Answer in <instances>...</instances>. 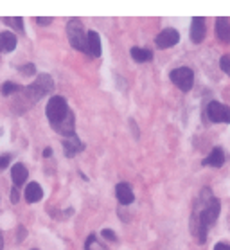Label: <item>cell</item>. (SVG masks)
<instances>
[{"label":"cell","instance_id":"1","mask_svg":"<svg viewBox=\"0 0 230 250\" xmlns=\"http://www.w3.org/2000/svg\"><path fill=\"white\" fill-rule=\"evenodd\" d=\"M219 200L214 198L209 189H203L202 196L198 200L196 210L191 218V230L192 236L198 239V243H205L207 229L214 225V222L219 216Z\"/></svg>","mask_w":230,"mask_h":250},{"label":"cell","instance_id":"2","mask_svg":"<svg viewBox=\"0 0 230 250\" xmlns=\"http://www.w3.org/2000/svg\"><path fill=\"white\" fill-rule=\"evenodd\" d=\"M68 114H70V110L67 106V101L62 96H52L49 99V103H47V117H49L54 130L62 125Z\"/></svg>","mask_w":230,"mask_h":250},{"label":"cell","instance_id":"3","mask_svg":"<svg viewBox=\"0 0 230 250\" xmlns=\"http://www.w3.org/2000/svg\"><path fill=\"white\" fill-rule=\"evenodd\" d=\"M67 34H68V42L74 49H78L81 52H86L88 54V43H86V33L83 29V23L72 18L70 22L67 23Z\"/></svg>","mask_w":230,"mask_h":250},{"label":"cell","instance_id":"4","mask_svg":"<svg viewBox=\"0 0 230 250\" xmlns=\"http://www.w3.org/2000/svg\"><path fill=\"white\" fill-rule=\"evenodd\" d=\"M52 86H54V85H52L51 76L40 74L38 80L34 81L33 85L27 86V94H29V97H31L33 101H38L40 97H43L45 94H49V92L52 90Z\"/></svg>","mask_w":230,"mask_h":250},{"label":"cell","instance_id":"5","mask_svg":"<svg viewBox=\"0 0 230 250\" xmlns=\"http://www.w3.org/2000/svg\"><path fill=\"white\" fill-rule=\"evenodd\" d=\"M169 78H171V81H173L182 92H189L192 88V83H194V74H192L191 68H187V67L174 68Z\"/></svg>","mask_w":230,"mask_h":250},{"label":"cell","instance_id":"6","mask_svg":"<svg viewBox=\"0 0 230 250\" xmlns=\"http://www.w3.org/2000/svg\"><path fill=\"white\" fill-rule=\"evenodd\" d=\"M207 115L212 123H225V125H229L230 123V108L218 101L209 103Z\"/></svg>","mask_w":230,"mask_h":250},{"label":"cell","instance_id":"7","mask_svg":"<svg viewBox=\"0 0 230 250\" xmlns=\"http://www.w3.org/2000/svg\"><path fill=\"white\" fill-rule=\"evenodd\" d=\"M180 40V34L176 29H164L162 33L157 36V45L160 47V49H167V47H173L176 45Z\"/></svg>","mask_w":230,"mask_h":250},{"label":"cell","instance_id":"8","mask_svg":"<svg viewBox=\"0 0 230 250\" xmlns=\"http://www.w3.org/2000/svg\"><path fill=\"white\" fill-rule=\"evenodd\" d=\"M205 34H207L205 18H202V17L192 18V23H191V40L194 42V43H202L203 38H205Z\"/></svg>","mask_w":230,"mask_h":250},{"label":"cell","instance_id":"9","mask_svg":"<svg viewBox=\"0 0 230 250\" xmlns=\"http://www.w3.org/2000/svg\"><path fill=\"white\" fill-rule=\"evenodd\" d=\"M63 149H65L67 157H74V155L79 153L83 149V144H81V141L78 139L76 133H70V135H67L63 139Z\"/></svg>","mask_w":230,"mask_h":250},{"label":"cell","instance_id":"10","mask_svg":"<svg viewBox=\"0 0 230 250\" xmlns=\"http://www.w3.org/2000/svg\"><path fill=\"white\" fill-rule=\"evenodd\" d=\"M86 43H88V54L90 56H101V38L96 31L86 33Z\"/></svg>","mask_w":230,"mask_h":250},{"label":"cell","instance_id":"11","mask_svg":"<svg viewBox=\"0 0 230 250\" xmlns=\"http://www.w3.org/2000/svg\"><path fill=\"white\" fill-rule=\"evenodd\" d=\"M115 194H117V200L123 205H129L135 200V194H133V191H131V188H129L128 184H117V188H115Z\"/></svg>","mask_w":230,"mask_h":250},{"label":"cell","instance_id":"12","mask_svg":"<svg viewBox=\"0 0 230 250\" xmlns=\"http://www.w3.org/2000/svg\"><path fill=\"white\" fill-rule=\"evenodd\" d=\"M216 34L225 43H230V22L227 18H218L216 20Z\"/></svg>","mask_w":230,"mask_h":250},{"label":"cell","instance_id":"13","mask_svg":"<svg viewBox=\"0 0 230 250\" xmlns=\"http://www.w3.org/2000/svg\"><path fill=\"white\" fill-rule=\"evenodd\" d=\"M17 47V36L13 33H0V52H11Z\"/></svg>","mask_w":230,"mask_h":250},{"label":"cell","instance_id":"14","mask_svg":"<svg viewBox=\"0 0 230 250\" xmlns=\"http://www.w3.org/2000/svg\"><path fill=\"white\" fill-rule=\"evenodd\" d=\"M42 196H43V191H42V188H40L36 182H31L27 188H25V200H27L29 204H36V202H40Z\"/></svg>","mask_w":230,"mask_h":250},{"label":"cell","instance_id":"15","mask_svg":"<svg viewBox=\"0 0 230 250\" xmlns=\"http://www.w3.org/2000/svg\"><path fill=\"white\" fill-rule=\"evenodd\" d=\"M223 162H225L223 149H221V148H214L207 159L203 160V166H214V167H219V166H223Z\"/></svg>","mask_w":230,"mask_h":250},{"label":"cell","instance_id":"16","mask_svg":"<svg viewBox=\"0 0 230 250\" xmlns=\"http://www.w3.org/2000/svg\"><path fill=\"white\" fill-rule=\"evenodd\" d=\"M27 167L23 164H15L11 167V176H13V182L15 186H22L25 180H27Z\"/></svg>","mask_w":230,"mask_h":250},{"label":"cell","instance_id":"17","mask_svg":"<svg viewBox=\"0 0 230 250\" xmlns=\"http://www.w3.org/2000/svg\"><path fill=\"white\" fill-rule=\"evenodd\" d=\"M131 58L135 62H151L153 60V52L149 49H139V47H133L131 49Z\"/></svg>","mask_w":230,"mask_h":250},{"label":"cell","instance_id":"18","mask_svg":"<svg viewBox=\"0 0 230 250\" xmlns=\"http://www.w3.org/2000/svg\"><path fill=\"white\" fill-rule=\"evenodd\" d=\"M84 250H106V247L99 243L96 236H88L86 243H84Z\"/></svg>","mask_w":230,"mask_h":250},{"label":"cell","instance_id":"19","mask_svg":"<svg viewBox=\"0 0 230 250\" xmlns=\"http://www.w3.org/2000/svg\"><path fill=\"white\" fill-rule=\"evenodd\" d=\"M0 90H2V94H4V96H9V94H15V92L20 90V85L7 81V83H4V85H2V88H0Z\"/></svg>","mask_w":230,"mask_h":250},{"label":"cell","instance_id":"20","mask_svg":"<svg viewBox=\"0 0 230 250\" xmlns=\"http://www.w3.org/2000/svg\"><path fill=\"white\" fill-rule=\"evenodd\" d=\"M4 22L7 23V25H13L15 29H18V31H23V23H22V18L17 17V18H4Z\"/></svg>","mask_w":230,"mask_h":250},{"label":"cell","instance_id":"21","mask_svg":"<svg viewBox=\"0 0 230 250\" xmlns=\"http://www.w3.org/2000/svg\"><path fill=\"white\" fill-rule=\"evenodd\" d=\"M219 65H221V70H223L225 74L230 76V54L221 58V60H219Z\"/></svg>","mask_w":230,"mask_h":250},{"label":"cell","instance_id":"22","mask_svg":"<svg viewBox=\"0 0 230 250\" xmlns=\"http://www.w3.org/2000/svg\"><path fill=\"white\" fill-rule=\"evenodd\" d=\"M34 70H36V68H34V65H33V63H27V65H25V67H22V68H20V72H22V74H25V76H31V74H34Z\"/></svg>","mask_w":230,"mask_h":250},{"label":"cell","instance_id":"23","mask_svg":"<svg viewBox=\"0 0 230 250\" xmlns=\"http://www.w3.org/2000/svg\"><path fill=\"white\" fill-rule=\"evenodd\" d=\"M9 162H11V157H9V155H2V157H0V169L7 167Z\"/></svg>","mask_w":230,"mask_h":250},{"label":"cell","instance_id":"24","mask_svg":"<svg viewBox=\"0 0 230 250\" xmlns=\"http://www.w3.org/2000/svg\"><path fill=\"white\" fill-rule=\"evenodd\" d=\"M103 236H105L106 239H112V241H115V239H117L115 232H113V230H110V229H105V230H103Z\"/></svg>","mask_w":230,"mask_h":250},{"label":"cell","instance_id":"25","mask_svg":"<svg viewBox=\"0 0 230 250\" xmlns=\"http://www.w3.org/2000/svg\"><path fill=\"white\" fill-rule=\"evenodd\" d=\"M214 250H230V245L229 243H218L214 247Z\"/></svg>","mask_w":230,"mask_h":250},{"label":"cell","instance_id":"26","mask_svg":"<svg viewBox=\"0 0 230 250\" xmlns=\"http://www.w3.org/2000/svg\"><path fill=\"white\" fill-rule=\"evenodd\" d=\"M11 202L13 204H17L18 202V189L17 188H13V191H11Z\"/></svg>","mask_w":230,"mask_h":250},{"label":"cell","instance_id":"27","mask_svg":"<svg viewBox=\"0 0 230 250\" xmlns=\"http://www.w3.org/2000/svg\"><path fill=\"white\" fill-rule=\"evenodd\" d=\"M36 22L42 23V25H47V23L52 22V18H42V17H40V18H36Z\"/></svg>","mask_w":230,"mask_h":250},{"label":"cell","instance_id":"28","mask_svg":"<svg viewBox=\"0 0 230 250\" xmlns=\"http://www.w3.org/2000/svg\"><path fill=\"white\" fill-rule=\"evenodd\" d=\"M51 153H52V149H51V148H47V149L43 151V157H51Z\"/></svg>","mask_w":230,"mask_h":250},{"label":"cell","instance_id":"29","mask_svg":"<svg viewBox=\"0 0 230 250\" xmlns=\"http://www.w3.org/2000/svg\"><path fill=\"white\" fill-rule=\"evenodd\" d=\"M0 247H2V243H0Z\"/></svg>","mask_w":230,"mask_h":250}]
</instances>
